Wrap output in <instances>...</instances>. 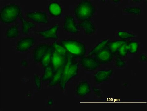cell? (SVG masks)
Instances as JSON below:
<instances>
[{
	"label": "cell",
	"instance_id": "1",
	"mask_svg": "<svg viewBox=\"0 0 147 111\" xmlns=\"http://www.w3.org/2000/svg\"><path fill=\"white\" fill-rule=\"evenodd\" d=\"M78 66L79 64L75 61V58L69 56L67 59L59 84L62 90H65L67 84L77 76Z\"/></svg>",
	"mask_w": 147,
	"mask_h": 111
},
{
	"label": "cell",
	"instance_id": "2",
	"mask_svg": "<svg viewBox=\"0 0 147 111\" xmlns=\"http://www.w3.org/2000/svg\"><path fill=\"white\" fill-rule=\"evenodd\" d=\"M59 43L64 47L71 56L74 58L84 57L86 53L85 45L74 40H62Z\"/></svg>",
	"mask_w": 147,
	"mask_h": 111
},
{
	"label": "cell",
	"instance_id": "3",
	"mask_svg": "<svg viewBox=\"0 0 147 111\" xmlns=\"http://www.w3.org/2000/svg\"><path fill=\"white\" fill-rule=\"evenodd\" d=\"M19 6L15 4H11L3 7L0 13V18L4 23H13L20 15Z\"/></svg>",
	"mask_w": 147,
	"mask_h": 111
},
{
	"label": "cell",
	"instance_id": "4",
	"mask_svg": "<svg viewBox=\"0 0 147 111\" xmlns=\"http://www.w3.org/2000/svg\"><path fill=\"white\" fill-rule=\"evenodd\" d=\"M95 8L89 1H83L79 3L74 9L77 18L81 21L90 20L95 11Z\"/></svg>",
	"mask_w": 147,
	"mask_h": 111
},
{
	"label": "cell",
	"instance_id": "5",
	"mask_svg": "<svg viewBox=\"0 0 147 111\" xmlns=\"http://www.w3.org/2000/svg\"><path fill=\"white\" fill-rule=\"evenodd\" d=\"M52 49L50 65L54 71L55 72L65 64L69 56L67 57L63 56L58 54L53 48Z\"/></svg>",
	"mask_w": 147,
	"mask_h": 111
},
{
	"label": "cell",
	"instance_id": "6",
	"mask_svg": "<svg viewBox=\"0 0 147 111\" xmlns=\"http://www.w3.org/2000/svg\"><path fill=\"white\" fill-rule=\"evenodd\" d=\"M28 19L38 23L48 24L49 20L47 14L43 12H28L26 14Z\"/></svg>",
	"mask_w": 147,
	"mask_h": 111
},
{
	"label": "cell",
	"instance_id": "7",
	"mask_svg": "<svg viewBox=\"0 0 147 111\" xmlns=\"http://www.w3.org/2000/svg\"><path fill=\"white\" fill-rule=\"evenodd\" d=\"M113 57V54L107 47L101 52L95 55L94 57L100 64H107L110 62Z\"/></svg>",
	"mask_w": 147,
	"mask_h": 111
},
{
	"label": "cell",
	"instance_id": "8",
	"mask_svg": "<svg viewBox=\"0 0 147 111\" xmlns=\"http://www.w3.org/2000/svg\"><path fill=\"white\" fill-rule=\"evenodd\" d=\"M35 42V40L33 38H23L18 42L16 50L20 52H26L32 47Z\"/></svg>",
	"mask_w": 147,
	"mask_h": 111
},
{
	"label": "cell",
	"instance_id": "9",
	"mask_svg": "<svg viewBox=\"0 0 147 111\" xmlns=\"http://www.w3.org/2000/svg\"><path fill=\"white\" fill-rule=\"evenodd\" d=\"M81 64L84 68L90 70H95L100 65L94 57L90 56L82 57Z\"/></svg>",
	"mask_w": 147,
	"mask_h": 111
},
{
	"label": "cell",
	"instance_id": "10",
	"mask_svg": "<svg viewBox=\"0 0 147 111\" xmlns=\"http://www.w3.org/2000/svg\"><path fill=\"white\" fill-rule=\"evenodd\" d=\"M64 29L65 30L70 33L77 34L78 30L73 17L71 15L65 17L64 24Z\"/></svg>",
	"mask_w": 147,
	"mask_h": 111
},
{
	"label": "cell",
	"instance_id": "11",
	"mask_svg": "<svg viewBox=\"0 0 147 111\" xmlns=\"http://www.w3.org/2000/svg\"><path fill=\"white\" fill-rule=\"evenodd\" d=\"M50 46L46 44H41L36 47L33 53V58L35 62H40L42 58Z\"/></svg>",
	"mask_w": 147,
	"mask_h": 111
},
{
	"label": "cell",
	"instance_id": "12",
	"mask_svg": "<svg viewBox=\"0 0 147 111\" xmlns=\"http://www.w3.org/2000/svg\"><path fill=\"white\" fill-rule=\"evenodd\" d=\"M59 28V25H54L49 29L40 31L39 35L44 37L45 40L50 39H57L58 36L57 32Z\"/></svg>",
	"mask_w": 147,
	"mask_h": 111
},
{
	"label": "cell",
	"instance_id": "13",
	"mask_svg": "<svg viewBox=\"0 0 147 111\" xmlns=\"http://www.w3.org/2000/svg\"><path fill=\"white\" fill-rule=\"evenodd\" d=\"M90 92V87L86 81H84L80 83L76 91L77 95L81 97L85 96Z\"/></svg>",
	"mask_w": 147,
	"mask_h": 111
},
{
	"label": "cell",
	"instance_id": "14",
	"mask_svg": "<svg viewBox=\"0 0 147 111\" xmlns=\"http://www.w3.org/2000/svg\"><path fill=\"white\" fill-rule=\"evenodd\" d=\"M112 70H100L96 72L94 75L96 82L98 83H102L107 80L113 74Z\"/></svg>",
	"mask_w": 147,
	"mask_h": 111
},
{
	"label": "cell",
	"instance_id": "15",
	"mask_svg": "<svg viewBox=\"0 0 147 111\" xmlns=\"http://www.w3.org/2000/svg\"><path fill=\"white\" fill-rule=\"evenodd\" d=\"M78 26L79 27L82 28L86 35H91L94 33L96 29L94 25L90 20H87L81 21Z\"/></svg>",
	"mask_w": 147,
	"mask_h": 111
},
{
	"label": "cell",
	"instance_id": "16",
	"mask_svg": "<svg viewBox=\"0 0 147 111\" xmlns=\"http://www.w3.org/2000/svg\"><path fill=\"white\" fill-rule=\"evenodd\" d=\"M65 64L60 69H58L54 72L53 77L49 81V85L50 86H55L60 84Z\"/></svg>",
	"mask_w": 147,
	"mask_h": 111
},
{
	"label": "cell",
	"instance_id": "17",
	"mask_svg": "<svg viewBox=\"0 0 147 111\" xmlns=\"http://www.w3.org/2000/svg\"><path fill=\"white\" fill-rule=\"evenodd\" d=\"M48 8L50 14L53 16H59L61 14L62 8L60 4L57 2L50 3Z\"/></svg>",
	"mask_w": 147,
	"mask_h": 111
},
{
	"label": "cell",
	"instance_id": "18",
	"mask_svg": "<svg viewBox=\"0 0 147 111\" xmlns=\"http://www.w3.org/2000/svg\"><path fill=\"white\" fill-rule=\"evenodd\" d=\"M125 40H117L112 42H109L107 47L113 54H115L120 47L123 44L127 42Z\"/></svg>",
	"mask_w": 147,
	"mask_h": 111
},
{
	"label": "cell",
	"instance_id": "19",
	"mask_svg": "<svg viewBox=\"0 0 147 111\" xmlns=\"http://www.w3.org/2000/svg\"><path fill=\"white\" fill-rule=\"evenodd\" d=\"M108 40H105L100 42L88 54L89 56H95L106 48L109 42Z\"/></svg>",
	"mask_w": 147,
	"mask_h": 111
},
{
	"label": "cell",
	"instance_id": "20",
	"mask_svg": "<svg viewBox=\"0 0 147 111\" xmlns=\"http://www.w3.org/2000/svg\"><path fill=\"white\" fill-rule=\"evenodd\" d=\"M52 50L51 46L50 45L41 60L40 62L42 65L44 67L50 65Z\"/></svg>",
	"mask_w": 147,
	"mask_h": 111
},
{
	"label": "cell",
	"instance_id": "21",
	"mask_svg": "<svg viewBox=\"0 0 147 111\" xmlns=\"http://www.w3.org/2000/svg\"><path fill=\"white\" fill-rule=\"evenodd\" d=\"M51 46L53 49L62 56L67 57L70 56L64 47L61 45L59 43L56 41H55Z\"/></svg>",
	"mask_w": 147,
	"mask_h": 111
},
{
	"label": "cell",
	"instance_id": "22",
	"mask_svg": "<svg viewBox=\"0 0 147 111\" xmlns=\"http://www.w3.org/2000/svg\"><path fill=\"white\" fill-rule=\"evenodd\" d=\"M19 17L22 23V32L24 35H27L29 33V30L35 27V25L34 23L24 19L21 14Z\"/></svg>",
	"mask_w": 147,
	"mask_h": 111
},
{
	"label": "cell",
	"instance_id": "23",
	"mask_svg": "<svg viewBox=\"0 0 147 111\" xmlns=\"http://www.w3.org/2000/svg\"><path fill=\"white\" fill-rule=\"evenodd\" d=\"M44 68V74L43 76L42 81H50L53 77L55 72L50 65Z\"/></svg>",
	"mask_w": 147,
	"mask_h": 111
},
{
	"label": "cell",
	"instance_id": "24",
	"mask_svg": "<svg viewBox=\"0 0 147 111\" xmlns=\"http://www.w3.org/2000/svg\"><path fill=\"white\" fill-rule=\"evenodd\" d=\"M18 31L17 27L14 26L8 28L6 32V36L8 38H13L17 36Z\"/></svg>",
	"mask_w": 147,
	"mask_h": 111
},
{
	"label": "cell",
	"instance_id": "25",
	"mask_svg": "<svg viewBox=\"0 0 147 111\" xmlns=\"http://www.w3.org/2000/svg\"><path fill=\"white\" fill-rule=\"evenodd\" d=\"M138 43L136 41H130L128 42L129 52L132 54L136 53L138 48Z\"/></svg>",
	"mask_w": 147,
	"mask_h": 111
},
{
	"label": "cell",
	"instance_id": "26",
	"mask_svg": "<svg viewBox=\"0 0 147 111\" xmlns=\"http://www.w3.org/2000/svg\"><path fill=\"white\" fill-rule=\"evenodd\" d=\"M128 52V42H127L120 47L117 52L119 56L124 57L127 55Z\"/></svg>",
	"mask_w": 147,
	"mask_h": 111
},
{
	"label": "cell",
	"instance_id": "27",
	"mask_svg": "<svg viewBox=\"0 0 147 111\" xmlns=\"http://www.w3.org/2000/svg\"><path fill=\"white\" fill-rule=\"evenodd\" d=\"M124 11L129 14L134 15H139L141 13V10L140 8L138 7H129L125 8Z\"/></svg>",
	"mask_w": 147,
	"mask_h": 111
},
{
	"label": "cell",
	"instance_id": "28",
	"mask_svg": "<svg viewBox=\"0 0 147 111\" xmlns=\"http://www.w3.org/2000/svg\"><path fill=\"white\" fill-rule=\"evenodd\" d=\"M119 37L121 39L123 40L128 39V38L134 37L136 36L133 34L126 32L120 31L118 32Z\"/></svg>",
	"mask_w": 147,
	"mask_h": 111
},
{
	"label": "cell",
	"instance_id": "29",
	"mask_svg": "<svg viewBox=\"0 0 147 111\" xmlns=\"http://www.w3.org/2000/svg\"><path fill=\"white\" fill-rule=\"evenodd\" d=\"M125 64V62L122 60L119 59L116 60V65L117 67H122L124 66Z\"/></svg>",
	"mask_w": 147,
	"mask_h": 111
},
{
	"label": "cell",
	"instance_id": "30",
	"mask_svg": "<svg viewBox=\"0 0 147 111\" xmlns=\"http://www.w3.org/2000/svg\"><path fill=\"white\" fill-rule=\"evenodd\" d=\"M35 83L38 89H40L41 86V82L40 79L37 76H35Z\"/></svg>",
	"mask_w": 147,
	"mask_h": 111
},
{
	"label": "cell",
	"instance_id": "31",
	"mask_svg": "<svg viewBox=\"0 0 147 111\" xmlns=\"http://www.w3.org/2000/svg\"><path fill=\"white\" fill-rule=\"evenodd\" d=\"M141 58L142 60L143 61H145L146 60V56L144 55H141Z\"/></svg>",
	"mask_w": 147,
	"mask_h": 111
}]
</instances>
